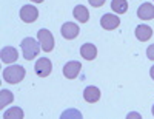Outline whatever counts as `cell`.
<instances>
[{"label":"cell","mask_w":154,"mask_h":119,"mask_svg":"<svg viewBox=\"0 0 154 119\" xmlns=\"http://www.w3.org/2000/svg\"><path fill=\"white\" fill-rule=\"evenodd\" d=\"M25 74H26V71H25L22 65H9L3 70L2 76H3V81L8 84H19L23 81Z\"/></svg>","instance_id":"obj_1"},{"label":"cell","mask_w":154,"mask_h":119,"mask_svg":"<svg viewBox=\"0 0 154 119\" xmlns=\"http://www.w3.org/2000/svg\"><path fill=\"white\" fill-rule=\"evenodd\" d=\"M38 43H40V42L34 40L32 37H26V39H23V40H22L20 48L23 51V57L26 60L34 59L38 53H40V45H38Z\"/></svg>","instance_id":"obj_2"},{"label":"cell","mask_w":154,"mask_h":119,"mask_svg":"<svg viewBox=\"0 0 154 119\" xmlns=\"http://www.w3.org/2000/svg\"><path fill=\"white\" fill-rule=\"evenodd\" d=\"M37 39L40 42V47L43 48V51H53L54 50V36L51 34L49 30H38Z\"/></svg>","instance_id":"obj_3"},{"label":"cell","mask_w":154,"mask_h":119,"mask_svg":"<svg viewBox=\"0 0 154 119\" xmlns=\"http://www.w3.org/2000/svg\"><path fill=\"white\" fill-rule=\"evenodd\" d=\"M34 71H35L37 76L46 77V76L51 74V71H53V63H51L49 59L42 57V59H38V60L34 63Z\"/></svg>","instance_id":"obj_4"},{"label":"cell","mask_w":154,"mask_h":119,"mask_svg":"<svg viewBox=\"0 0 154 119\" xmlns=\"http://www.w3.org/2000/svg\"><path fill=\"white\" fill-rule=\"evenodd\" d=\"M37 17H38V9H37L35 6H32V5H25V6H22V9H20V19H22L23 22L32 23V22L37 20Z\"/></svg>","instance_id":"obj_5"},{"label":"cell","mask_w":154,"mask_h":119,"mask_svg":"<svg viewBox=\"0 0 154 119\" xmlns=\"http://www.w3.org/2000/svg\"><path fill=\"white\" fill-rule=\"evenodd\" d=\"M120 25V19L119 16H116V14H103L100 19V26L103 30H116L117 26Z\"/></svg>","instance_id":"obj_6"},{"label":"cell","mask_w":154,"mask_h":119,"mask_svg":"<svg viewBox=\"0 0 154 119\" xmlns=\"http://www.w3.org/2000/svg\"><path fill=\"white\" fill-rule=\"evenodd\" d=\"M80 70H82L80 62L71 60V62H68L65 67H63V76H65L66 79H75L77 76H79Z\"/></svg>","instance_id":"obj_7"},{"label":"cell","mask_w":154,"mask_h":119,"mask_svg":"<svg viewBox=\"0 0 154 119\" xmlns=\"http://www.w3.org/2000/svg\"><path fill=\"white\" fill-rule=\"evenodd\" d=\"M60 33H62V36L65 39L71 40V39H75L77 36H79L80 28L75 23H72V22H66V23H63V26L60 28Z\"/></svg>","instance_id":"obj_8"},{"label":"cell","mask_w":154,"mask_h":119,"mask_svg":"<svg viewBox=\"0 0 154 119\" xmlns=\"http://www.w3.org/2000/svg\"><path fill=\"white\" fill-rule=\"evenodd\" d=\"M19 57V53L14 47H5L0 51V59L3 63H14Z\"/></svg>","instance_id":"obj_9"},{"label":"cell","mask_w":154,"mask_h":119,"mask_svg":"<svg viewBox=\"0 0 154 119\" xmlns=\"http://www.w3.org/2000/svg\"><path fill=\"white\" fill-rule=\"evenodd\" d=\"M134 33H136V37L139 39L140 42H146L148 39H151V36H152V28L149 25H139Z\"/></svg>","instance_id":"obj_10"},{"label":"cell","mask_w":154,"mask_h":119,"mask_svg":"<svg viewBox=\"0 0 154 119\" xmlns=\"http://www.w3.org/2000/svg\"><path fill=\"white\" fill-rule=\"evenodd\" d=\"M137 16L142 19V20H151V19H154V5L143 3L142 6H139Z\"/></svg>","instance_id":"obj_11"},{"label":"cell","mask_w":154,"mask_h":119,"mask_svg":"<svg viewBox=\"0 0 154 119\" xmlns=\"http://www.w3.org/2000/svg\"><path fill=\"white\" fill-rule=\"evenodd\" d=\"M80 54H82V57L86 59V60H93V59H96V56H97V48H96V45H93V43H83V45L80 47Z\"/></svg>","instance_id":"obj_12"},{"label":"cell","mask_w":154,"mask_h":119,"mask_svg":"<svg viewBox=\"0 0 154 119\" xmlns=\"http://www.w3.org/2000/svg\"><path fill=\"white\" fill-rule=\"evenodd\" d=\"M83 98H85L86 102L94 104V102H97L100 99V90L97 87H93V85L91 87H86L85 91H83Z\"/></svg>","instance_id":"obj_13"},{"label":"cell","mask_w":154,"mask_h":119,"mask_svg":"<svg viewBox=\"0 0 154 119\" xmlns=\"http://www.w3.org/2000/svg\"><path fill=\"white\" fill-rule=\"evenodd\" d=\"M72 16L75 17V20H79L80 23H85V22L89 20V11L83 5H77L74 8V11H72Z\"/></svg>","instance_id":"obj_14"},{"label":"cell","mask_w":154,"mask_h":119,"mask_svg":"<svg viewBox=\"0 0 154 119\" xmlns=\"http://www.w3.org/2000/svg\"><path fill=\"white\" fill-rule=\"evenodd\" d=\"M111 8H112L114 12H117V14H125L128 11V2L126 0H112Z\"/></svg>","instance_id":"obj_15"},{"label":"cell","mask_w":154,"mask_h":119,"mask_svg":"<svg viewBox=\"0 0 154 119\" xmlns=\"http://www.w3.org/2000/svg\"><path fill=\"white\" fill-rule=\"evenodd\" d=\"M14 101V95L9 90H2L0 91V108H5V105L11 104Z\"/></svg>","instance_id":"obj_16"},{"label":"cell","mask_w":154,"mask_h":119,"mask_svg":"<svg viewBox=\"0 0 154 119\" xmlns=\"http://www.w3.org/2000/svg\"><path fill=\"white\" fill-rule=\"evenodd\" d=\"M22 117H23V111L19 107H12L3 113V119H22Z\"/></svg>","instance_id":"obj_17"},{"label":"cell","mask_w":154,"mask_h":119,"mask_svg":"<svg viewBox=\"0 0 154 119\" xmlns=\"http://www.w3.org/2000/svg\"><path fill=\"white\" fill-rule=\"evenodd\" d=\"M72 116H74V117H77V119H82V117H83V116H82V113H79L77 110H66V111L63 113L60 117H62V119H66V117H72Z\"/></svg>","instance_id":"obj_18"},{"label":"cell","mask_w":154,"mask_h":119,"mask_svg":"<svg viewBox=\"0 0 154 119\" xmlns=\"http://www.w3.org/2000/svg\"><path fill=\"white\" fill-rule=\"evenodd\" d=\"M88 2H89V5L94 6V8H100L102 5L105 3V0H88Z\"/></svg>","instance_id":"obj_19"},{"label":"cell","mask_w":154,"mask_h":119,"mask_svg":"<svg viewBox=\"0 0 154 119\" xmlns=\"http://www.w3.org/2000/svg\"><path fill=\"white\" fill-rule=\"evenodd\" d=\"M146 56H148L149 60H154V45H149L146 48Z\"/></svg>","instance_id":"obj_20"},{"label":"cell","mask_w":154,"mask_h":119,"mask_svg":"<svg viewBox=\"0 0 154 119\" xmlns=\"http://www.w3.org/2000/svg\"><path fill=\"white\" fill-rule=\"evenodd\" d=\"M149 76L152 77V81H154V65L151 67V70H149Z\"/></svg>","instance_id":"obj_21"},{"label":"cell","mask_w":154,"mask_h":119,"mask_svg":"<svg viewBox=\"0 0 154 119\" xmlns=\"http://www.w3.org/2000/svg\"><path fill=\"white\" fill-rule=\"evenodd\" d=\"M130 117H139V114H128V119Z\"/></svg>","instance_id":"obj_22"},{"label":"cell","mask_w":154,"mask_h":119,"mask_svg":"<svg viewBox=\"0 0 154 119\" xmlns=\"http://www.w3.org/2000/svg\"><path fill=\"white\" fill-rule=\"evenodd\" d=\"M31 2H35V3H42L43 0H31Z\"/></svg>","instance_id":"obj_23"},{"label":"cell","mask_w":154,"mask_h":119,"mask_svg":"<svg viewBox=\"0 0 154 119\" xmlns=\"http://www.w3.org/2000/svg\"><path fill=\"white\" fill-rule=\"evenodd\" d=\"M152 116H154V105H152Z\"/></svg>","instance_id":"obj_24"}]
</instances>
